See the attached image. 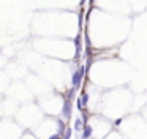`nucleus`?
Masks as SVG:
<instances>
[{
  "instance_id": "f03ea898",
  "label": "nucleus",
  "mask_w": 147,
  "mask_h": 139,
  "mask_svg": "<svg viewBox=\"0 0 147 139\" xmlns=\"http://www.w3.org/2000/svg\"><path fill=\"white\" fill-rule=\"evenodd\" d=\"M73 115V108H71V100H65L63 101V108H62V117L65 120H70Z\"/></svg>"
},
{
  "instance_id": "7ed1b4c3",
  "label": "nucleus",
  "mask_w": 147,
  "mask_h": 139,
  "mask_svg": "<svg viewBox=\"0 0 147 139\" xmlns=\"http://www.w3.org/2000/svg\"><path fill=\"white\" fill-rule=\"evenodd\" d=\"M92 134H93L92 125H90V123H86L84 128H82V131H81V139H90V138H92Z\"/></svg>"
},
{
  "instance_id": "f257e3e1",
  "label": "nucleus",
  "mask_w": 147,
  "mask_h": 139,
  "mask_svg": "<svg viewBox=\"0 0 147 139\" xmlns=\"http://www.w3.org/2000/svg\"><path fill=\"white\" fill-rule=\"evenodd\" d=\"M84 74H86V70H84V67H81L79 70H76V71L73 73V76H71V85H73L74 88L79 87V84H81Z\"/></svg>"
},
{
  "instance_id": "39448f33",
  "label": "nucleus",
  "mask_w": 147,
  "mask_h": 139,
  "mask_svg": "<svg viewBox=\"0 0 147 139\" xmlns=\"http://www.w3.org/2000/svg\"><path fill=\"white\" fill-rule=\"evenodd\" d=\"M71 134H73V130H71V126H67L65 133L62 134V139H71Z\"/></svg>"
},
{
  "instance_id": "423d86ee",
  "label": "nucleus",
  "mask_w": 147,
  "mask_h": 139,
  "mask_svg": "<svg viewBox=\"0 0 147 139\" xmlns=\"http://www.w3.org/2000/svg\"><path fill=\"white\" fill-rule=\"evenodd\" d=\"M49 139H62V134H60V133L57 131V133H55V134H52V136H51V138H49Z\"/></svg>"
},
{
  "instance_id": "20e7f679",
  "label": "nucleus",
  "mask_w": 147,
  "mask_h": 139,
  "mask_svg": "<svg viewBox=\"0 0 147 139\" xmlns=\"http://www.w3.org/2000/svg\"><path fill=\"white\" fill-rule=\"evenodd\" d=\"M82 128H84V122H82V119H76L74 122V131H82Z\"/></svg>"
}]
</instances>
